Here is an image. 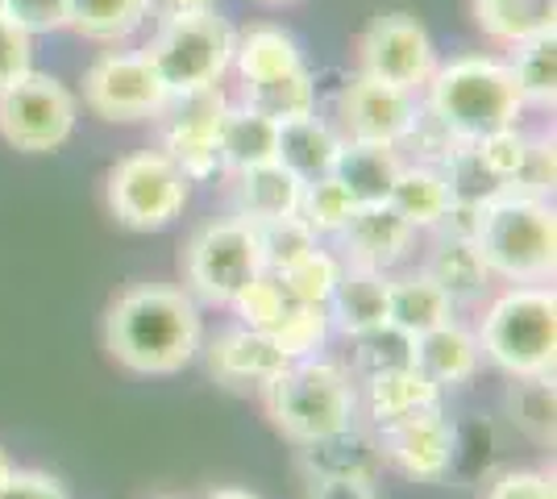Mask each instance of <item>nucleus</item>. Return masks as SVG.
I'll use <instances>...</instances> for the list:
<instances>
[{"mask_svg": "<svg viewBox=\"0 0 557 499\" xmlns=\"http://www.w3.org/2000/svg\"><path fill=\"white\" fill-rule=\"evenodd\" d=\"M104 346L134 375H180L205 346L200 304L175 284H138L104 312Z\"/></svg>", "mask_w": 557, "mask_h": 499, "instance_id": "obj_1", "label": "nucleus"}, {"mask_svg": "<svg viewBox=\"0 0 557 499\" xmlns=\"http://www.w3.org/2000/svg\"><path fill=\"white\" fill-rule=\"evenodd\" d=\"M258 396H262V408H267V421L292 446H308L317 437H329L337 428L362 421V412H358V379L342 362H333L325 354L287 362Z\"/></svg>", "mask_w": 557, "mask_h": 499, "instance_id": "obj_2", "label": "nucleus"}, {"mask_svg": "<svg viewBox=\"0 0 557 499\" xmlns=\"http://www.w3.org/2000/svg\"><path fill=\"white\" fill-rule=\"evenodd\" d=\"M424 92V113L445 125L458 142H479L483 134L520 125L524 117V100L516 92L508 63L491 54H458L449 63H437Z\"/></svg>", "mask_w": 557, "mask_h": 499, "instance_id": "obj_3", "label": "nucleus"}, {"mask_svg": "<svg viewBox=\"0 0 557 499\" xmlns=\"http://www.w3.org/2000/svg\"><path fill=\"white\" fill-rule=\"evenodd\" d=\"M474 241L504 284H549L557 271V213L545 196L504 188L479 213Z\"/></svg>", "mask_w": 557, "mask_h": 499, "instance_id": "obj_4", "label": "nucleus"}, {"mask_svg": "<svg viewBox=\"0 0 557 499\" xmlns=\"http://www.w3.org/2000/svg\"><path fill=\"white\" fill-rule=\"evenodd\" d=\"M479 354L508 379L554 375L557 362V291L549 284H511L479 321Z\"/></svg>", "mask_w": 557, "mask_h": 499, "instance_id": "obj_5", "label": "nucleus"}, {"mask_svg": "<svg viewBox=\"0 0 557 499\" xmlns=\"http://www.w3.org/2000/svg\"><path fill=\"white\" fill-rule=\"evenodd\" d=\"M233 47H237L233 25L225 17H216V9H212L200 17L159 22L154 38L141 47V54L154 63L163 88L175 100V96L221 88L225 72L233 67Z\"/></svg>", "mask_w": 557, "mask_h": 499, "instance_id": "obj_6", "label": "nucleus"}, {"mask_svg": "<svg viewBox=\"0 0 557 499\" xmlns=\"http://www.w3.org/2000/svg\"><path fill=\"white\" fill-rule=\"evenodd\" d=\"M180 271H184V291L205 304H230L255 275H262V246H258V225L246 216H216L200 225L187 246L180 250Z\"/></svg>", "mask_w": 557, "mask_h": 499, "instance_id": "obj_7", "label": "nucleus"}, {"mask_svg": "<svg viewBox=\"0 0 557 499\" xmlns=\"http://www.w3.org/2000/svg\"><path fill=\"white\" fill-rule=\"evenodd\" d=\"M191 179L166 159L163 150H138L116 159L104 175V204L116 216V225L134 234H159L184 213Z\"/></svg>", "mask_w": 557, "mask_h": 499, "instance_id": "obj_8", "label": "nucleus"}, {"mask_svg": "<svg viewBox=\"0 0 557 499\" xmlns=\"http://www.w3.org/2000/svg\"><path fill=\"white\" fill-rule=\"evenodd\" d=\"M79 121V100L63 79L29 72L0 92V138L22 154H50L71 142Z\"/></svg>", "mask_w": 557, "mask_h": 499, "instance_id": "obj_9", "label": "nucleus"}, {"mask_svg": "<svg viewBox=\"0 0 557 499\" xmlns=\"http://www.w3.org/2000/svg\"><path fill=\"white\" fill-rule=\"evenodd\" d=\"M84 104L100 121L134 125L159 121V113L171 104V92L141 50H104L84 72Z\"/></svg>", "mask_w": 557, "mask_h": 499, "instance_id": "obj_10", "label": "nucleus"}, {"mask_svg": "<svg viewBox=\"0 0 557 499\" xmlns=\"http://www.w3.org/2000/svg\"><path fill=\"white\" fill-rule=\"evenodd\" d=\"M358 63H362V75L371 79H383L404 92H424V84L437 72V47L417 17L383 13L362 29Z\"/></svg>", "mask_w": 557, "mask_h": 499, "instance_id": "obj_11", "label": "nucleus"}, {"mask_svg": "<svg viewBox=\"0 0 557 499\" xmlns=\"http://www.w3.org/2000/svg\"><path fill=\"white\" fill-rule=\"evenodd\" d=\"M230 100L221 88H205V92L175 96L166 104L159 121H163V150L166 159H175V166L187 179H212L221 175V117H225Z\"/></svg>", "mask_w": 557, "mask_h": 499, "instance_id": "obj_12", "label": "nucleus"}, {"mask_svg": "<svg viewBox=\"0 0 557 499\" xmlns=\"http://www.w3.org/2000/svg\"><path fill=\"white\" fill-rule=\"evenodd\" d=\"M337 117L349 142L404 146L420 117V100L417 92H404L358 72L337 96Z\"/></svg>", "mask_w": 557, "mask_h": 499, "instance_id": "obj_13", "label": "nucleus"}, {"mask_svg": "<svg viewBox=\"0 0 557 499\" xmlns=\"http://www.w3.org/2000/svg\"><path fill=\"white\" fill-rule=\"evenodd\" d=\"M379 446H383V462L404 478L442 483L454 471V458H458V433L437 404L412 412L395 425H383L379 428Z\"/></svg>", "mask_w": 557, "mask_h": 499, "instance_id": "obj_14", "label": "nucleus"}, {"mask_svg": "<svg viewBox=\"0 0 557 499\" xmlns=\"http://www.w3.org/2000/svg\"><path fill=\"white\" fill-rule=\"evenodd\" d=\"M337 238V259L349 266H371L392 275L399 262L412 259L417 250V229L395 213L392 204H358L354 216L333 234Z\"/></svg>", "mask_w": 557, "mask_h": 499, "instance_id": "obj_15", "label": "nucleus"}, {"mask_svg": "<svg viewBox=\"0 0 557 499\" xmlns=\"http://www.w3.org/2000/svg\"><path fill=\"white\" fill-rule=\"evenodd\" d=\"M200 354L209 362V375L230 391H262L287 366V358L278 354L271 333L230 325L212 337L209 346H200Z\"/></svg>", "mask_w": 557, "mask_h": 499, "instance_id": "obj_16", "label": "nucleus"}, {"mask_svg": "<svg viewBox=\"0 0 557 499\" xmlns=\"http://www.w3.org/2000/svg\"><path fill=\"white\" fill-rule=\"evenodd\" d=\"M296 462H300L304 478H346V483H379L387 471L383 462V446H379V428L354 425L337 428L329 437H317L308 446H296Z\"/></svg>", "mask_w": 557, "mask_h": 499, "instance_id": "obj_17", "label": "nucleus"}, {"mask_svg": "<svg viewBox=\"0 0 557 499\" xmlns=\"http://www.w3.org/2000/svg\"><path fill=\"white\" fill-rule=\"evenodd\" d=\"M437 404H442V387L429 379L417 362L362 375V387H358V412L374 428L395 425V421H404L412 412H424V408H437Z\"/></svg>", "mask_w": 557, "mask_h": 499, "instance_id": "obj_18", "label": "nucleus"}, {"mask_svg": "<svg viewBox=\"0 0 557 499\" xmlns=\"http://www.w3.org/2000/svg\"><path fill=\"white\" fill-rule=\"evenodd\" d=\"M420 271L442 287L449 300H454V309L483 304V300L491 296V284H495V275H491V266H487V259H483V250H479V241L462 238V234H449V229H442V234L433 238L429 259H424Z\"/></svg>", "mask_w": 557, "mask_h": 499, "instance_id": "obj_19", "label": "nucleus"}, {"mask_svg": "<svg viewBox=\"0 0 557 499\" xmlns=\"http://www.w3.org/2000/svg\"><path fill=\"white\" fill-rule=\"evenodd\" d=\"M300 191L304 179L296 171H287L278 159L262 166H246L233 175V204H237V216H246L250 225L296 216L300 213Z\"/></svg>", "mask_w": 557, "mask_h": 499, "instance_id": "obj_20", "label": "nucleus"}, {"mask_svg": "<svg viewBox=\"0 0 557 499\" xmlns=\"http://www.w3.org/2000/svg\"><path fill=\"white\" fill-rule=\"evenodd\" d=\"M412 362L437 387H462L479 375V337L474 329H466L462 321H445L437 329L420 333L417 346H412Z\"/></svg>", "mask_w": 557, "mask_h": 499, "instance_id": "obj_21", "label": "nucleus"}, {"mask_svg": "<svg viewBox=\"0 0 557 499\" xmlns=\"http://www.w3.org/2000/svg\"><path fill=\"white\" fill-rule=\"evenodd\" d=\"M454 300L445 296L442 287L433 284L424 271H399L387 275V325H395L408 337L437 329L445 321H454Z\"/></svg>", "mask_w": 557, "mask_h": 499, "instance_id": "obj_22", "label": "nucleus"}, {"mask_svg": "<svg viewBox=\"0 0 557 499\" xmlns=\"http://www.w3.org/2000/svg\"><path fill=\"white\" fill-rule=\"evenodd\" d=\"M329 321L333 333H367L387 321V275L371 266H342V279L329 296Z\"/></svg>", "mask_w": 557, "mask_h": 499, "instance_id": "obj_23", "label": "nucleus"}, {"mask_svg": "<svg viewBox=\"0 0 557 499\" xmlns=\"http://www.w3.org/2000/svg\"><path fill=\"white\" fill-rule=\"evenodd\" d=\"M404 171V154L399 146H379V142H342L333 175L349 188L358 204H387L395 179Z\"/></svg>", "mask_w": 557, "mask_h": 499, "instance_id": "obj_24", "label": "nucleus"}, {"mask_svg": "<svg viewBox=\"0 0 557 499\" xmlns=\"http://www.w3.org/2000/svg\"><path fill=\"white\" fill-rule=\"evenodd\" d=\"M387 204L420 234V229H442V221L454 209V191H449V179H445L442 166L404 163Z\"/></svg>", "mask_w": 557, "mask_h": 499, "instance_id": "obj_25", "label": "nucleus"}, {"mask_svg": "<svg viewBox=\"0 0 557 499\" xmlns=\"http://www.w3.org/2000/svg\"><path fill=\"white\" fill-rule=\"evenodd\" d=\"M342 142L346 138L329 121L317 117V113L300 121H287V125H278V163L287 166V171H296L304 184H308V179L333 175Z\"/></svg>", "mask_w": 557, "mask_h": 499, "instance_id": "obj_26", "label": "nucleus"}, {"mask_svg": "<svg viewBox=\"0 0 557 499\" xmlns=\"http://www.w3.org/2000/svg\"><path fill=\"white\" fill-rule=\"evenodd\" d=\"M278 159V125L246 104H230L221 117V171H246Z\"/></svg>", "mask_w": 557, "mask_h": 499, "instance_id": "obj_27", "label": "nucleus"}, {"mask_svg": "<svg viewBox=\"0 0 557 499\" xmlns=\"http://www.w3.org/2000/svg\"><path fill=\"white\" fill-rule=\"evenodd\" d=\"M470 13L491 42L504 47L557 29V0H470Z\"/></svg>", "mask_w": 557, "mask_h": 499, "instance_id": "obj_28", "label": "nucleus"}, {"mask_svg": "<svg viewBox=\"0 0 557 499\" xmlns=\"http://www.w3.org/2000/svg\"><path fill=\"white\" fill-rule=\"evenodd\" d=\"M511 54L504 59L508 63L511 79H516V92L524 100V109H554L557 104V29H545V34H533L524 42L508 47Z\"/></svg>", "mask_w": 557, "mask_h": 499, "instance_id": "obj_29", "label": "nucleus"}, {"mask_svg": "<svg viewBox=\"0 0 557 499\" xmlns=\"http://www.w3.org/2000/svg\"><path fill=\"white\" fill-rule=\"evenodd\" d=\"M233 67L242 75V84H262V79H275V75L300 72V42L287 29H278V25H258V29L237 38Z\"/></svg>", "mask_w": 557, "mask_h": 499, "instance_id": "obj_30", "label": "nucleus"}, {"mask_svg": "<svg viewBox=\"0 0 557 499\" xmlns=\"http://www.w3.org/2000/svg\"><path fill=\"white\" fill-rule=\"evenodd\" d=\"M146 22H150V0H71L67 29H75L88 42L116 47L134 38Z\"/></svg>", "mask_w": 557, "mask_h": 499, "instance_id": "obj_31", "label": "nucleus"}, {"mask_svg": "<svg viewBox=\"0 0 557 499\" xmlns=\"http://www.w3.org/2000/svg\"><path fill=\"white\" fill-rule=\"evenodd\" d=\"M508 421L536 446L557 441V387L554 375H516L508 383Z\"/></svg>", "mask_w": 557, "mask_h": 499, "instance_id": "obj_32", "label": "nucleus"}, {"mask_svg": "<svg viewBox=\"0 0 557 499\" xmlns=\"http://www.w3.org/2000/svg\"><path fill=\"white\" fill-rule=\"evenodd\" d=\"M242 104L262 113V117H271L275 125H287V121L317 113V84H312L308 67H300V72L275 75V79H262V84H246Z\"/></svg>", "mask_w": 557, "mask_h": 499, "instance_id": "obj_33", "label": "nucleus"}, {"mask_svg": "<svg viewBox=\"0 0 557 499\" xmlns=\"http://www.w3.org/2000/svg\"><path fill=\"white\" fill-rule=\"evenodd\" d=\"M329 337H333L329 304H296V300H287V309H283V316L271 329V341H275L278 354L287 362L325 354Z\"/></svg>", "mask_w": 557, "mask_h": 499, "instance_id": "obj_34", "label": "nucleus"}, {"mask_svg": "<svg viewBox=\"0 0 557 499\" xmlns=\"http://www.w3.org/2000/svg\"><path fill=\"white\" fill-rule=\"evenodd\" d=\"M342 266H346V262L337 259V254H329V250L317 246L312 254H304L300 262H292L287 271H278L275 279L283 284L287 300H296V304H329L333 287L342 279Z\"/></svg>", "mask_w": 557, "mask_h": 499, "instance_id": "obj_35", "label": "nucleus"}, {"mask_svg": "<svg viewBox=\"0 0 557 499\" xmlns=\"http://www.w3.org/2000/svg\"><path fill=\"white\" fill-rule=\"evenodd\" d=\"M358 209V200L349 196V188L337 175H321V179H308L300 191V216L312 225L317 238H333L342 225Z\"/></svg>", "mask_w": 557, "mask_h": 499, "instance_id": "obj_36", "label": "nucleus"}, {"mask_svg": "<svg viewBox=\"0 0 557 499\" xmlns=\"http://www.w3.org/2000/svg\"><path fill=\"white\" fill-rule=\"evenodd\" d=\"M258 246H262V266H267L271 275H278V271H287L292 262H300L304 254H312V250L321 246V238H317L312 225L296 213V216H278V221L258 225Z\"/></svg>", "mask_w": 557, "mask_h": 499, "instance_id": "obj_37", "label": "nucleus"}, {"mask_svg": "<svg viewBox=\"0 0 557 499\" xmlns=\"http://www.w3.org/2000/svg\"><path fill=\"white\" fill-rule=\"evenodd\" d=\"M445 179H449V191L458 204H487L491 196H499L504 184L487 171V163L479 159L474 142H458L449 150V159L442 163Z\"/></svg>", "mask_w": 557, "mask_h": 499, "instance_id": "obj_38", "label": "nucleus"}, {"mask_svg": "<svg viewBox=\"0 0 557 499\" xmlns=\"http://www.w3.org/2000/svg\"><path fill=\"white\" fill-rule=\"evenodd\" d=\"M349 341H354V362H358V375H354V379L412 362V346H417V337L399 333L395 325H387V321L367 333H354Z\"/></svg>", "mask_w": 557, "mask_h": 499, "instance_id": "obj_39", "label": "nucleus"}, {"mask_svg": "<svg viewBox=\"0 0 557 499\" xmlns=\"http://www.w3.org/2000/svg\"><path fill=\"white\" fill-rule=\"evenodd\" d=\"M225 309H233L237 325L258 329V333H271L275 329V321L283 316V309H287V291H283V284H278L271 271H262V275H255L250 284L233 296Z\"/></svg>", "mask_w": 557, "mask_h": 499, "instance_id": "obj_40", "label": "nucleus"}, {"mask_svg": "<svg viewBox=\"0 0 557 499\" xmlns=\"http://www.w3.org/2000/svg\"><path fill=\"white\" fill-rule=\"evenodd\" d=\"M474 150H479V159L487 163L491 175H495L504 188H511V184L520 179L524 163H529L533 134H524L520 125H504V129H495V134H483V138L474 142Z\"/></svg>", "mask_w": 557, "mask_h": 499, "instance_id": "obj_41", "label": "nucleus"}, {"mask_svg": "<svg viewBox=\"0 0 557 499\" xmlns=\"http://www.w3.org/2000/svg\"><path fill=\"white\" fill-rule=\"evenodd\" d=\"M34 72V34L0 13V92Z\"/></svg>", "mask_w": 557, "mask_h": 499, "instance_id": "obj_42", "label": "nucleus"}, {"mask_svg": "<svg viewBox=\"0 0 557 499\" xmlns=\"http://www.w3.org/2000/svg\"><path fill=\"white\" fill-rule=\"evenodd\" d=\"M4 17L22 25L25 34H50V29H67L71 0H4Z\"/></svg>", "mask_w": 557, "mask_h": 499, "instance_id": "obj_43", "label": "nucleus"}, {"mask_svg": "<svg viewBox=\"0 0 557 499\" xmlns=\"http://www.w3.org/2000/svg\"><path fill=\"white\" fill-rule=\"evenodd\" d=\"M483 499H557L554 475L529 471V466H508L487 483Z\"/></svg>", "mask_w": 557, "mask_h": 499, "instance_id": "obj_44", "label": "nucleus"}, {"mask_svg": "<svg viewBox=\"0 0 557 499\" xmlns=\"http://www.w3.org/2000/svg\"><path fill=\"white\" fill-rule=\"evenodd\" d=\"M554 175H557L554 134H536L533 150H529V163H524V171H520V179L511 184V191H533V196H545V191H554Z\"/></svg>", "mask_w": 557, "mask_h": 499, "instance_id": "obj_45", "label": "nucleus"}, {"mask_svg": "<svg viewBox=\"0 0 557 499\" xmlns=\"http://www.w3.org/2000/svg\"><path fill=\"white\" fill-rule=\"evenodd\" d=\"M0 499H71L67 487L47 471H9L0 483Z\"/></svg>", "mask_w": 557, "mask_h": 499, "instance_id": "obj_46", "label": "nucleus"}, {"mask_svg": "<svg viewBox=\"0 0 557 499\" xmlns=\"http://www.w3.org/2000/svg\"><path fill=\"white\" fill-rule=\"evenodd\" d=\"M304 499H383L374 483H346V478H308Z\"/></svg>", "mask_w": 557, "mask_h": 499, "instance_id": "obj_47", "label": "nucleus"}, {"mask_svg": "<svg viewBox=\"0 0 557 499\" xmlns=\"http://www.w3.org/2000/svg\"><path fill=\"white\" fill-rule=\"evenodd\" d=\"M216 0H150V17L154 22H175V17H200L212 13Z\"/></svg>", "mask_w": 557, "mask_h": 499, "instance_id": "obj_48", "label": "nucleus"}, {"mask_svg": "<svg viewBox=\"0 0 557 499\" xmlns=\"http://www.w3.org/2000/svg\"><path fill=\"white\" fill-rule=\"evenodd\" d=\"M205 499H258L255 491H242V487H221V491H212Z\"/></svg>", "mask_w": 557, "mask_h": 499, "instance_id": "obj_49", "label": "nucleus"}, {"mask_svg": "<svg viewBox=\"0 0 557 499\" xmlns=\"http://www.w3.org/2000/svg\"><path fill=\"white\" fill-rule=\"evenodd\" d=\"M9 471H13V462H9V453H4V446H0V483H4Z\"/></svg>", "mask_w": 557, "mask_h": 499, "instance_id": "obj_50", "label": "nucleus"}, {"mask_svg": "<svg viewBox=\"0 0 557 499\" xmlns=\"http://www.w3.org/2000/svg\"><path fill=\"white\" fill-rule=\"evenodd\" d=\"M267 4H287V0H267Z\"/></svg>", "mask_w": 557, "mask_h": 499, "instance_id": "obj_51", "label": "nucleus"}, {"mask_svg": "<svg viewBox=\"0 0 557 499\" xmlns=\"http://www.w3.org/2000/svg\"><path fill=\"white\" fill-rule=\"evenodd\" d=\"M0 13H4V0H0Z\"/></svg>", "mask_w": 557, "mask_h": 499, "instance_id": "obj_52", "label": "nucleus"}, {"mask_svg": "<svg viewBox=\"0 0 557 499\" xmlns=\"http://www.w3.org/2000/svg\"><path fill=\"white\" fill-rule=\"evenodd\" d=\"M163 499H171V496H163Z\"/></svg>", "mask_w": 557, "mask_h": 499, "instance_id": "obj_53", "label": "nucleus"}]
</instances>
